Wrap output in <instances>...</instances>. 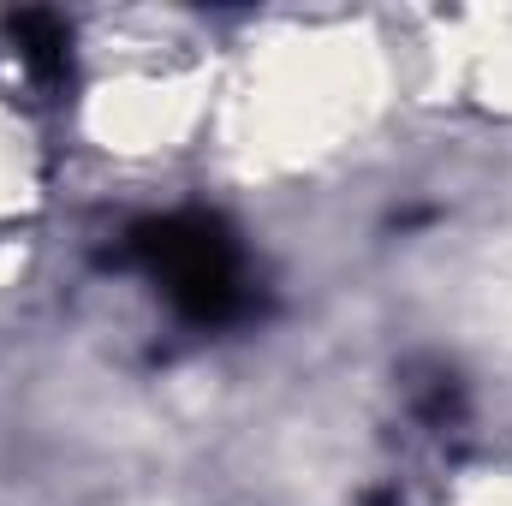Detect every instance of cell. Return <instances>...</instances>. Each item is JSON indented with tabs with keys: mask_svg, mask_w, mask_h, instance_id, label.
<instances>
[{
	"mask_svg": "<svg viewBox=\"0 0 512 506\" xmlns=\"http://www.w3.org/2000/svg\"><path fill=\"white\" fill-rule=\"evenodd\" d=\"M126 256L167 292V304L185 322L221 328V322L245 316V304H251L239 239L215 215H161V221H143V227H131Z\"/></svg>",
	"mask_w": 512,
	"mask_h": 506,
	"instance_id": "6da1fadb",
	"label": "cell"
},
{
	"mask_svg": "<svg viewBox=\"0 0 512 506\" xmlns=\"http://www.w3.org/2000/svg\"><path fill=\"white\" fill-rule=\"evenodd\" d=\"M6 36L18 42V60L30 66L36 84H66V72H72V30H66L60 12H36V6L12 12Z\"/></svg>",
	"mask_w": 512,
	"mask_h": 506,
	"instance_id": "7a4b0ae2",
	"label": "cell"
}]
</instances>
